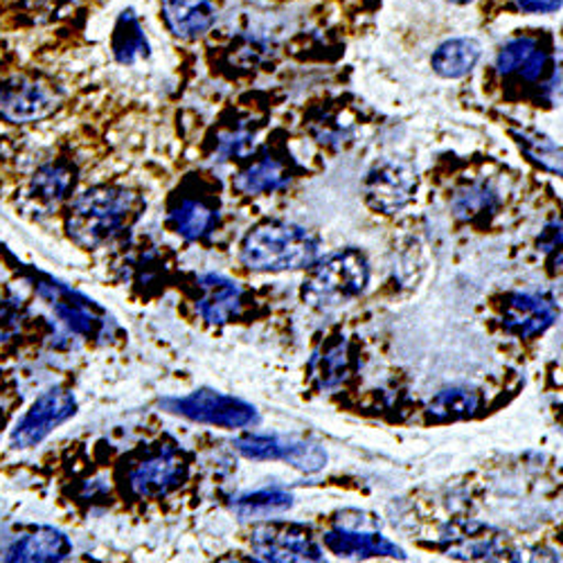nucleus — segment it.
<instances>
[{
    "label": "nucleus",
    "mask_w": 563,
    "mask_h": 563,
    "mask_svg": "<svg viewBox=\"0 0 563 563\" xmlns=\"http://www.w3.org/2000/svg\"><path fill=\"white\" fill-rule=\"evenodd\" d=\"M140 199L126 187L100 185L84 192L66 217L70 240L81 249H100L118 240L137 219Z\"/></svg>",
    "instance_id": "obj_1"
},
{
    "label": "nucleus",
    "mask_w": 563,
    "mask_h": 563,
    "mask_svg": "<svg viewBox=\"0 0 563 563\" xmlns=\"http://www.w3.org/2000/svg\"><path fill=\"white\" fill-rule=\"evenodd\" d=\"M320 242L307 228L287 221H264L242 242L240 260L255 273H285L311 268L318 262Z\"/></svg>",
    "instance_id": "obj_2"
},
{
    "label": "nucleus",
    "mask_w": 563,
    "mask_h": 563,
    "mask_svg": "<svg viewBox=\"0 0 563 563\" xmlns=\"http://www.w3.org/2000/svg\"><path fill=\"white\" fill-rule=\"evenodd\" d=\"M23 275L27 277V282H32L34 291L53 307L55 316L59 318V322L70 334L81 336L86 341H111L113 339V332L118 330V324L109 316V311L102 309L96 300H90L84 294L70 289L57 277L38 273L34 268H27Z\"/></svg>",
    "instance_id": "obj_3"
},
{
    "label": "nucleus",
    "mask_w": 563,
    "mask_h": 563,
    "mask_svg": "<svg viewBox=\"0 0 563 563\" xmlns=\"http://www.w3.org/2000/svg\"><path fill=\"white\" fill-rule=\"evenodd\" d=\"M369 282V264L363 253L347 249L316 262L302 287L305 302L330 309L358 298Z\"/></svg>",
    "instance_id": "obj_4"
},
{
    "label": "nucleus",
    "mask_w": 563,
    "mask_h": 563,
    "mask_svg": "<svg viewBox=\"0 0 563 563\" xmlns=\"http://www.w3.org/2000/svg\"><path fill=\"white\" fill-rule=\"evenodd\" d=\"M161 406L172 415L197 421V424H210L228 431L246 429L260 421L255 406H251L249 401L208 388L195 390L187 397L163 399Z\"/></svg>",
    "instance_id": "obj_5"
},
{
    "label": "nucleus",
    "mask_w": 563,
    "mask_h": 563,
    "mask_svg": "<svg viewBox=\"0 0 563 563\" xmlns=\"http://www.w3.org/2000/svg\"><path fill=\"white\" fill-rule=\"evenodd\" d=\"M77 412V399L70 390L64 388H51L45 390L30 410L16 421L10 435V446L14 451H27L41 444L53 431H57L62 424Z\"/></svg>",
    "instance_id": "obj_6"
},
{
    "label": "nucleus",
    "mask_w": 563,
    "mask_h": 563,
    "mask_svg": "<svg viewBox=\"0 0 563 563\" xmlns=\"http://www.w3.org/2000/svg\"><path fill=\"white\" fill-rule=\"evenodd\" d=\"M190 474L187 457L172 444H161L140 460L129 474V489L137 498H161L178 489Z\"/></svg>",
    "instance_id": "obj_7"
},
{
    "label": "nucleus",
    "mask_w": 563,
    "mask_h": 563,
    "mask_svg": "<svg viewBox=\"0 0 563 563\" xmlns=\"http://www.w3.org/2000/svg\"><path fill=\"white\" fill-rule=\"evenodd\" d=\"M234 451L249 460H282L291 464L302 474H318L327 464V453L320 444L298 440V438H285V435H257L246 433L232 442Z\"/></svg>",
    "instance_id": "obj_8"
},
{
    "label": "nucleus",
    "mask_w": 563,
    "mask_h": 563,
    "mask_svg": "<svg viewBox=\"0 0 563 563\" xmlns=\"http://www.w3.org/2000/svg\"><path fill=\"white\" fill-rule=\"evenodd\" d=\"M503 330L514 339H537L545 334L559 318L556 302L537 291H514L498 302Z\"/></svg>",
    "instance_id": "obj_9"
},
{
    "label": "nucleus",
    "mask_w": 563,
    "mask_h": 563,
    "mask_svg": "<svg viewBox=\"0 0 563 563\" xmlns=\"http://www.w3.org/2000/svg\"><path fill=\"white\" fill-rule=\"evenodd\" d=\"M59 104L57 90L34 77H10L0 81V118L25 124L48 118Z\"/></svg>",
    "instance_id": "obj_10"
},
{
    "label": "nucleus",
    "mask_w": 563,
    "mask_h": 563,
    "mask_svg": "<svg viewBox=\"0 0 563 563\" xmlns=\"http://www.w3.org/2000/svg\"><path fill=\"white\" fill-rule=\"evenodd\" d=\"M251 548L262 561H322L311 532L296 523H266L251 534Z\"/></svg>",
    "instance_id": "obj_11"
},
{
    "label": "nucleus",
    "mask_w": 563,
    "mask_h": 563,
    "mask_svg": "<svg viewBox=\"0 0 563 563\" xmlns=\"http://www.w3.org/2000/svg\"><path fill=\"white\" fill-rule=\"evenodd\" d=\"M417 192V172L406 163H382L365 178V201L372 210L395 214L404 210Z\"/></svg>",
    "instance_id": "obj_12"
},
{
    "label": "nucleus",
    "mask_w": 563,
    "mask_h": 563,
    "mask_svg": "<svg viewBox=\"0 0 563 563\" xmlns=\"http://www.w3.org/2000/svg\"><path fill=\"white\" fill-rule=\"evenodd\" d=\"M496 68L505 79L516 84H541L552 70V57L541 41L532 36L511 38L496 57Z\"/></svg>",
    "instance_id": "obj_13"
},
{
    "label": "nucleus",
    "mask_w": 563,
    "mask_h": 563,
    "mask_svg": "<svg viewBox=\"0 0 563 563\" xmlns=\"http://www.w3.org/2000/svg\"><path fill=\"white\" fill-rule=\"evenodd\" d=\"M324 548L336 556L345 559H374V556H388V559H406L404 550L388 541L384 534L369 530L367 526H361L358 521L354 526L339 523L332 530L322 534Z\"/></svg>",
    "instance_id": "obj_14"
},
{
    "label": "nucleus",
    "mask_w": 563,
    "mask_h": 563,
    "mask_svg": "<svg viewBox=\"0 0 563 563\" xmlns=\"http://www.w3.org/2000/svg\"><path fill=\"white\" fill-rule=\"evenodd\" d=\"M199 316L212 324H225L234 318H240L244 309V289L238 282L219 275L208 273L199 277V300H197Z\"/></svg>",
    "instance_id": "obj_15"
},
{
    "label": "nucleus",
    "mask_w": 563,
    "mask_h": 563,
    "mask_svg": "<svg viewBox=\"0 0 563 563\" xmlns=\"http://www.w3.org/2000/svg\"><path fill=\"white\" fill-rule=\"evenodd\" d=\"M356 367V354L345 336L327 339L311 356L307 365L309 382L318 390H330L341 386Z\"/></svg>",
    "instance_id": "obj_16"
},
{
    "label": "nucleus",
    "mask_w": 563,
    "mask_h": 563,
    "mask_svg": "<svg viewBox=\"0 0 563 563\" xmlns=\"http://www.w3.org/2000/svg\"><path fill=\"white\" fill-rule=\"evenodd\" d=\"M298 169L291 161L282 156H264L246 165L238 176L232 178V187L246 197H262L285 190L296 178Z\"/></svg>",
    "instance_id": "obj_17"
},
{
    "label": "nucleus",
    "mask_w": 563,
    "mask_h": 563,
    "mask_svg": "<svg viewBox=\"0 0 563 563\" xmlns=\"http://www.w3.org/2000/svg\"><path fill=\"white\" fill-rule=\"evenodd\" d=\"M503 203L500 187L489 178H476L466 180L460 187H455L449 208L451 212L468 223H485L489 221Z\"/></svg>",
    "instance_id": "obj_18"
},
{
    "label": "nucleus",
    "mask_w": 563,
    "mask_h": 563,
    "mask_svg": "<svg viewBox=\"0 0 563 563\" xmlns=\"http://www.w3.org/2000/svg\"><path fill=\"white\" fill-rule=\"evenodd\" d=\"M169 228L187 242H201L217 230L219 208L206 197H180L167 217Z\"/></svg>",
    "instance_id": "obj_19"
},
{
    "label": "nucleus",
    "mask_w": 563,
    "mask_h": 563,
    "mask_svg": "<svg viewBox=\"0 0 563 563\" xmlns=\"http://www.w3.org/2000/svg\"><path fill=\"white\" fill-rule=\"evenodd\" d=\"M163 19L178 38L203 36L217 23L214 0H163Z\"/></svg>",
    "instance_id": "obj_20"
},
{
    "label": "nucleus",
    "mask_w": 563,
    "mask_h": 563,
    "mask_svg": "<svg viewBox=\"0 0 563 563\" xmlns=\"http://www.w3.org/2000/svg\"><path fill=\"white\" fill-rule=\"evenodd\" d=\"M73 552L70 539L55 528H34L12 543L5 559L8 561H64Z\"/></svg>",
    "instance_id": "obj_21"
},
{
    "label": "nucleus",
    "mask_w": 563,
    "mask_h": 563,
    "mask_svg": "<svg viewBox=\"0 0 563 563\" xmlns=\"http://www.w3.org/2000/svg\"><path fill=\"white\" fill-rule=\"evenodd\" d=\"M75 183H77L75 172L68 165H62V163L43 165L30 183V197L38 206L53 208L70 197V192L75 190Z\"/></svg>",
    "instance_id": "obj_22"
},
{
    "label": "nucleus",
    "mask_w": 563,
    "mask_h": 563,
    "mask_svg": "<svg viewBox=\"0 0 563 563\" xmlns=\"http://www.w3.org/2000/svg\"><path fill=\"white\" fill-rule=\"evenodd\" d=\"M481 59V45L472 38H453L442 43L433 55V68L446 79H460L472 73Z\"/></svg>",
    "instance_id": "obj_23"
},
{
    "label": "nucleus",
    "mask_w": 563,
    "mask_h": 563,
    "mask_svg": "<svg viewBox=\"0 0 563 563\" xmlns=\"http://www.w3.org/2000/svg\"><path fill=\"white\" fill-rule=\"evenodd\" d=\"M514 143L519 145L521 154L537 165L539 169L563 178V147H559L552 137H548L545 133L539 131H511Z\"/></svg>",
    "instance_id": "obj_24"
},
{
    "label": "nucleus",
    "mask_w": 563,
    "mask_h": 563,
    "mask_svg": "<svg viewBox=\"0 0 563 563\" xmlns=\"http://www.w3.org/2000/svg\"><path fill=\"white\" fill-rule=\"evenodd\" d=\"M111 45H113V55L120 64H135L137 59L150 55L147 36L131 10L122 12V16L118 19L111 36Z\"/></svg>",
    "instance_id": "obj_25"
},
{
    "label": "nucleus",
    "mask_w": 563,
    "mask_h": 563,
    "mask_svg": "<svg viewBox=\"0 0 563 563\" xmlns=\"http://www.w3.org/2000/svg\"><path fill=\"white\" fill-rule=\"evenodd\" d=\"M483 406L481 393L474 388H449L429 404V417L433 421H457L474 417Z\"/></svg>",
    "instance_id": "obj_26"
},
{
    "label": "nucleus",
    "mask_w": 563,
    "mask_h": 563,
    "mask_svg": "<svg viewBox=\"0 0 563 563\" xmlns=\"http://www.w3.org/2000/svg\"><path fill=\"white\" fill-rule=\"evenodd\" d=\"M294 496L282 492V489H260L253 494H244L240 498H234L232 509L242 519H264V516L282 514L291 509Z\"/></svg>",
    "instance_id": "obj_27"
},
{
    "label": "nucleus",
    "mask_w": 563,
    "mask_h": 563,
    "mask_svg": "<svg viewBox=\"0 0 563 563\" xmlns=\"http://www.w3.org/2000/svg\"><path fill=\"white\" fill-rule=\"evenodd\" d=\"M255 137H257V129L246 124V122H242L238 126L223 129L217 135L214 154L219 156V161H242V158L253 154Z\"/></svg>",
    "instance_id": "obj_28"
},
{
    "label": "nucleus",
    "mask_w": 563,
    "mask_h": 563,
    "mask_svg": "<svg viewBox=\"0 0 563 563\" xmlns=\"http://www.w3.org/2000/svg\"><path fill=\"white\" fill-rule=\"evenodd\" d=\"M476 530H468V534L455 537V545L446 550L449 556H460V559H505L509 554L507 545H503L498 537H483Z\"/></svg>",
    "instance_id": "obj_29"
},
{
    "label": "nucleus",
    "mask_w": 563,
    "mask_h": 563,
    "mask_svg": "<svg viewBox=\"0 0 563 563\" xmlns=\"http://www.w3.org/2000/svg\"><path fill=\"white\" fill-rule=\"evenodd\" d=\"M539 251L545 255V264L554 275H563V214L545 223L539 238Z\"/></svg>",
    "instance_id": "obj_30"
},
{
    "label": "nucleus",
    "mask_w": 563,
    "mask_h": 563,
    "mask_svg": "<svg viewBox=\"0 0 563 563\" xmlns=\"http://www.w3.org/2000/svg\"><path fill=\"white\" fill-rule=\"evenodd\" d=\"M25 322V305L12 296H0V341L14 339Z\"/></svg>",
    "instance_id": "obj_31"
},
{
    "label": "nucleus",
    "mask_w": 563,
    "mask_h": 563,
    "mask_svg": "<svg viewBox=\"0 0 563 563\" xmlns=\"http://www.w3.org/2000/svg\"><path fill=\"white\" fill-rule=\"evenodd\" d=\"M519 5L530 14H550L563 5V0H519Z\"/></svg>",
    "instance_id": "obj_32"
},
{
    "label": "nucleus",
    "mask_w": 563,
    "mask_h": 563,
    "mask_svg": "<svg viewBox=\"0 0 563 563\" xmlns=\"http://www.w3.org/2000/svg\"><path fill=\"white\" fill-rule=\"evenodd\" d=\"M21 3L32 12H43V10H55L59 0H21Z\"/></svg>",
    "instance_id": "obj_33"
},
{
    "label": "nucleus",
    "mask_w": 563,
    "mask_h": 563,
    "mask_svg": "<svg viewBox=\"0 0 563 563\" xmlns=\"http://www.w3.org/2000/svg\"><path fill=\"white\" fill-rule=\"evenodd\" d=\"M453 3H468V0H453Z\"/></svg>",
    "instance_id": "obj_34"
}]
</instances>
